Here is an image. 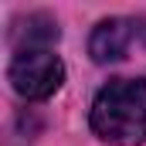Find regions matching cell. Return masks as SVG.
Returning a JSON list of instances; mask_svg holds the SVG:
<instances>
[{"mask_svg":"<svg viewBox=\"0 0 146 146\" xmlns=\"http://www.w3.org/2000/svg\"><path fill=\"white\" fill-rule=\"evenodd\" d=\"M92 129L112 146L146 139V78H112L92 102Z\"/></svg>","mask_w":146,"mask_h":146,"instance_id":"cell-1","label":"cell"},{"mask_svg":"<svg viewBox=\"0 0 146 146\" xmlns=\"http://www.w3.org/2000/svg\"><path fill=\"white\" fill-rule=\"evenodd\" d=\"M7 78L17 95L24 99H48L61 88L65 82V65L51 48H24L14 54Z\"/></svg>","mask_w":146,"mask_h":146,"instance_id":"cell-2","label":"cell"},{"mask_svg":"<svg viewBox=\"0 0 146 146\" xmlns=\"http://www.w3.org/2000/svg\"><path fill=\"white\" fill-rule=\"evenodd\" d=\"M133 44L146 48V17H109L92 31L88 51L99 65H109L126 58Z\"/></svg>","mask_w":146,"mask_h":146,"instance_id":"cell-3","label":"cell"},{"mask_svg":"<svg viewBox=\"0 0 146 146\" xmlns=\"http://www.w3.org/2000/svg\"><path fill=\"white\" fill-rule=\"evenodd\" d=\"M10 37H14L17 51H24V48H51V41H58V24L48 14H27V21H17Z\"/></svg>","mask_w":146,"mask_h":146,"instance_id":"cell-4","label":"cell"}]
</instances>
